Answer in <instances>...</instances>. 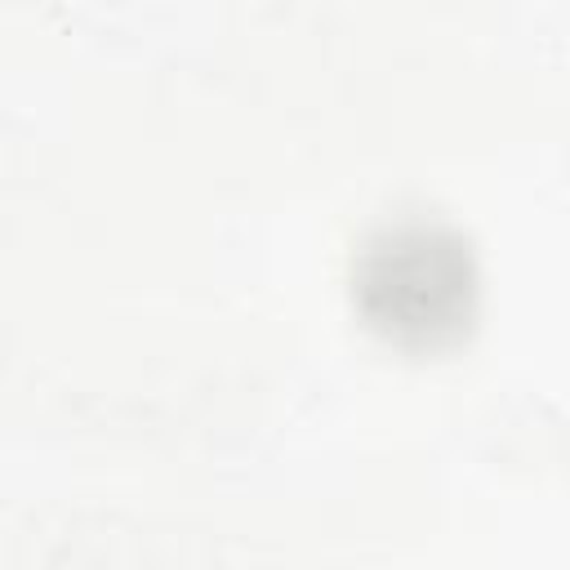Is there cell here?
Returning a JSON list of instances; mask_svg holds the SVG:
<instances>
[{"label": "cell", "instance_id": "6da1fadb", "mask_svg": "<svg viewBox=\"0 0 570 570\" xmlns=\"http://www.w3.org/2000/svg\"><path fill=\"white\" fill-rule=\"evenodd\" d=\"M481 276L468 240L441 223L374 232L352 263V303L365 330L410 356H441L476 325Z\"/></svg>", "mask_w": 570, "mask_h": 570}]
</instances>
